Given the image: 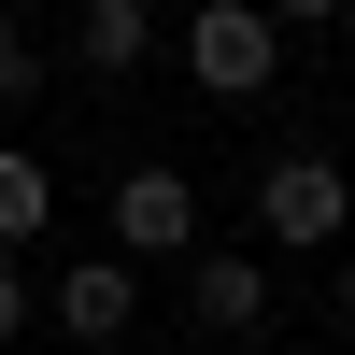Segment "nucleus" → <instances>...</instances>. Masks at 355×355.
Wrapping results in <instances>:
<instances>
[{
  "mask_svg": "<svg viewBox=\"0 0 355 355\" xmlns=\"http://www.w3.org/2000/svg\"><path fill=\"white\" fill-rule=\"evenodd\" d=\"M28 85H43V57H28V28H15V15H0V114H15V100H28Z\"/></svg>",
  "mask_w": 355,
  "mask_h": 355,
  "instance_id": "obj_8",
  "label": "nucleus"
},
{
  "mask_svg": "<svg viewBox=\"0 0 355 355\" xmlns=\"http://www.w3.org/2000/svg\"><path fill=\"white\" fill-rule=\"evenodd\" d=\"M199 242V185L185 171H114V256L128 270H157V256Z\"/></svg>",
  "mask_w": 355,
  "mask_h": 355,
  "instance_id": "obj_4",
  "label": "nucleus"
},
{
  "mask_svg": "<svg viewBox=\"0 0 355 355\" xmlns=\"http://www.w3.org/2000/svg\"><path fill=\"white\" fill-rule=\"evenodd\" d=\"M28 327V270H15V242H0V341Z\"/></svg>",
  "mask_w": 355,
  "mask_h": 355,
  "instance_id": "obj_10",
  "label": "nucleus"
},
{
  "mask_svg": "<svg viewBox=\"0 0 355 355\" xmlns=\"http://www.w3.org/2000/svg\"><path fill=\"white\" fill-rule=\"evenodd\" d=\"M157 57V0H71V71H142Z\"/></svg>",
  "mask_w": 355,
  "mask_h": 355,
  "instance_id": "obj_6",
  "label": "nucleus"
},
{
  "mask_svg": "<svg viewBox=\"0 0 355 355\" xmlns=\"http://www.w3.org/2000/svg\"><path fill=\"white\" fill-rule=\"evenodd\" d=\"M43 227H57V171L28 142H0V242H43Z\"/></svg>",
  "mask_w": 355,
  "mask_h": 355,
  "instance_id": "obj_7",
  "label": "nucleus"
},
{
  "mask_svg": "<svg viewBox=\"0 0 355 355\" xmlns=\"http://www.w3.org/2000/svg\"><path fill=\"white\" fill-rule=\"evenodd\" d=\"M171 57L199 71V100H256V85L284 71V28L256 15V0H199V15L171 28Z\"/></svg>",
  "mask_w": 355,
  "mask_h": 355,
  "instance_id": "obj_1",
  "label": "nucleus"
},
{
  "mask_svg": "<svg viewBox=\"0 0 355 355\" xmlns=\"http://www.w3.org/2000/svg\"><path fill=\"white\" fill-rule=\"evenodd\" d=\"M0 15H28V0H0Z\"/></svg>",
  "mask_w": 355,
  "mask_h": 355,
  "instance_id": "obj_12",
  "label": "nucleus"
},
{
  "mask_svg": "<svg viewBox=\"0 0 355 355\" xmlns=\"http://www.w3.org/2000/svg\"><path fill=\"white\" fill-rule=\"evenodd\" d=\"M256 15H270V28H341L355 0H256Z\"/></svg>",
  "mask_w": 355,
  "mask_h": 355,
  "instance_id": "obj_9",
  "label": "nucleus"
},
{
  "mask_svg": "<svg viewBox=\"0 0 355 355\" xmlns=\"http://www.w3.org/2000/svg\"><path fill=\"white\" fill-rule=\"evenodd\" d=\"M171 270H185V313L214 341H256V327H270V256H256V242H185Z\"/></svg>",
  "mask_w": 355,
  "mask_h": 355,
  "instance_id": "obj_3",
  "label": "nucleus"
},
{
  "mask_svg": "<svg viewBox=\"0 0 355 355\" xmlns=\"http://www.w3.org/2000/svg\"><path fill=\"white\" fill-rule=\"evenodd\" d=\"M327 299H341V327H355V256H341V284H327Z\"/></svg>",
  "mask_w": 355,
  "mask_h": 355,
  "instance_id": "obj_11",
  "label": "nucleus"
},
{
  "mask_svg": "<svg viewBox=\"0 0 355 355\" xmlns=\"http://www.w3.org/2000/svg\"><path fill=\"white\" fill-rule=\"evenodd\" d=\"M128 313H142V270L128 256H71V270H57V341H128Z\"/></svg>",
  "mask_w": 355,
  "mask_h": 355,
  "instance_id": "obj_5",
  "label": "nucleus"
},
{
  "mask_svg": "<svg viewBox=\"0 0 355 355\" xmlns=\"http://www.w3.org/2000/svg\"><path fill=\"white\" fill-rule=\"evenodd\" d=\"M355 227V171H327V157H270L256 171V242L270 256H327Z\"/></svg>",
  "mask_w": 355,
  "mask_h": 355,
  "instance_id": "obj_2",
  "label": "nucleus"
}]
</instances>
